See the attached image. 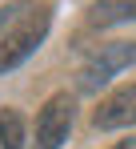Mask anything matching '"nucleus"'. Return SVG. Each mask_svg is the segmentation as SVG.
Returning a JSON list of instances; mask_svg holds the SVG:
<instances>
[{
    "instance_id": "nucleus-1",
    "label": "nucleus",
    "mask_w": 136,
    "mask_h": 149,
    "mask_svg": "<svg viewBox=\"0 0 136 149\" xmlns=\"http://www.w3.org/2000/svg\"><path fill=\"white\" fill-rule=\"evenodd\" d=\"M48 8L44 4H36V8H20L16 12V20L0 32V73H8V69H16L24 56H32L36 45L44 40L48 32Z\"/></svg>"
},
{
    "instance_id": "nucleus-2",
    "label": "nucleus",
    "mask_w": 136,
    "mask_h": 149,
    "mask_svg": "<svg viewBox=\"0 0 136 149\" xmlns=\"http://www.w3.org/2000/svg\"><path fill=\"white\" fill-rule=\"evenodd\" d=\"M136 65V40H116V45H100V52H92L80 69V89L84 93H96L104 81L120 69Z\"/></svg>"
},
{
    "instance_id": "nucleus-3",
    "label": "nucleus",
    "mask_w": 136,
    "mask_h": 149,
    "mask_svg": "<svg viewBox=\"0 0 136 149\" xmlns=\"http://www.w3.org/2000/svg\"><path fill=\"white\" fill-rule=\"evenodd\" d=\"M68 129H72V97L56 93L36 117V149H60L68 141Z\"/></svg>"
},
{
    "instance_id": "nucleus-4",
    "label": "nucleus",
    "mask_w": 136,
    "mask_h": 149,
    "mask_svg": "<svg viewBox=\"0 0 136 149\" xmlns=\"http://www.w3.org/2000/svg\"><path fill=\"white\" fill-rule=\"evenodd\" d=\"M92 125L96 129H124V125H136V81L116 89L108 101H100V109L92 113Z\"/></svg>"
},
{
    "instance_id": "nucleus-5",
    "label": "nucleus",
    "mask_w": 136,
    "mask_h": 149,
    "mask_svg": "<svg viewBox=\"0 0 136 149\" xmlns=\"http://www.w3.org/2000/svg\"><path fill=\"white\" fill-rule=\"evenodd\" d=\"M0 149H24V121L16 109H0Z\"/></svg>"
},
{
    "instance_id": "nucleus-6",
    "label": "nucleus",
    "mask_w": 136,
    "mask_h": 149,
    "mask_svg": "<svg viewBox=\"0 0 136 149\" xmlns=\"http://www.w3.org/2000/svg\"><path fill=\"white\" fill-rule=\"evenodd\" d=\"M116 20H136V0H124V4H96V8H92V24H116Z\"/></svg>"
},
{
    "instance_id": "nucleus-7",
    "label": "nucleus",
    "mask_w": 136,
    "mask_h": 149,
    "mask_svg": "<svg viewBox=\"0 0 136 149\" xmlns=\"http://www.w3.org/2000/svg\"><path fill=\"white\" fill-rule=\"evenodd\" d=\"M112 149H132V145H128V141H120V145H112Z\"/></svg>"
}]
</instances>
